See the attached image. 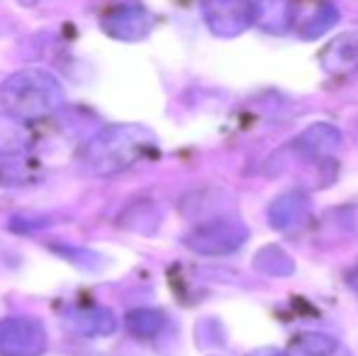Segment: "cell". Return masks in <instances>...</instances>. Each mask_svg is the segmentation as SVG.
Masks as SVG:
<instances>
[{"instance_id": "6", "label": "cell", "mask_w": 358, "mask_h": 356, "mask_svg": "<svg viewBox=\"0 0 358 356\" xmlns=\"http://www.w3.org/2000/svg\"><path fill=\"white\" fill-rule=\"evenodd\" d=\"M103 29L120 42H139L154 29V15L139 3H120L103 17Z\"/></svg>"}, {"instance_id": "16", "label": "cell", "mask_w": 358, "mask_h": 356, "mask_svg": "<svg viewBox=\"0 0 358 356\" xmlns=\"http://www.w3.org/2000/svg\"><path fill=\"white\" fill-rule=\"evenodd\" d=\"M336 22H339V10L331 3H324V5H320V10H317L305 24H302L300 34H302V39H317L324 32H329Z\"/></svg>"}, {"instance_id": "15", "label": "cell", "mask_w": 358, "mask_h": 356, "mask_svg": "<svg viewBox=\"0 0 358 356\" xmlns=\"http://www.w3.org/2000/svg\"><path fill=\"white\" fill-rule=\"evenodd\" d=\"M254 266L266 276H290L295 271V264L278 247H264L254 257Z\"/></svg>"}, {"instance_id": "8", "label": "cell", "mask_w": 358, "mask_h": 356, "mask_svg": "<svg viewBox=\"0 0 358 356\" xmlns=\"http://www.w3.org/2000/svg\"><path fill=\"white\" fill-rule=\"evenodd\" d=\"M297 3L295 0H256L254 24L266 34H287L295 27Z\"/></svg>"}, {"instance_id": "10", "label": "cell", "mask_w": 358, "mask_h": 356, "mask_svg": "<svg viewBox=\"0 0 358 356\" xmlns=\"http://www.w3.org/2000/svg\"><path fill=\"white\" fill-rule=\"evenodd\" d=\"M32 147V132L27 120L15 118L13 113H0V159L20 157Z\"/></svg>"}, {"instance_id": "11", "label": "cell", "mask_w": 358, "mask_h": 356, "mask_svg": "<svg viewBox=\"0 0 358 356\" xmlns=\"http://www.w3.org/2000/svg\"><path fill=\"white\" fill-rule=\"evenodd\" d=\"M322 66L329 73H349L358 69V32L336 37L322 52Z\"/></svg>"}, {"instance_id": "4", "label": "cell", "mask_w": 358, "mask_h": 356, "mask_svg": "<svg viewBox=\"0 0 358 356\" xmlns=\"http://www.w3.org/2000/svg\"><path fill=\"white\" fill-rule=\"evenodd\" d=\"M47 352V329L37 318L13 315L0 320V356H42Z\"/></svg>"}, {"instance_id": "9", "label": "cell", "mask_w": 358, "mask_h": 356, "mask_svg": "<svg viewBox=\"0 0 358 356\" xmlns=\"http://www.w3.org/2000/svg\"><path fill=\"white\" fill-rule=\"evenodd\" d=\"M310 215V198L300 190H290L283 193L271 203L268 220L275 229H292L302 225Z\"/></svg>"}, {"instance_id": "18", "label": "cell", "mask_w": 358, "mask_h": 356, "mask_svg": "<svg viewBox=\"0 0 358 356\" xmlns=\"http://www.w3.org/2000/svg\"><path fill=\"white\" fill-rule=\"evenodd\" d=\"M346 278H349V285H351V288H354L356 293H358V264L349 271V276H346Z\"/></svg>"}, {"instance_id": "2", "label": "cell", "mask_w": 358, "mask_h": 356, "mask_svg": "<svg viewBox=\"0 0 358 356\" xmlns=\"http://www.w3.org/2000/svg\"><path fill=\"white\" fill-rule=\"evenodd\" d=\"M66 100L64 86L44 69H22L0 86V105L20 120H39L57 113Z\"/></svg>"}, {"instance_id": "3", "label": "cell", "mask_w": 358, "mask_h": 356, "mask_svg": "<svg viewBox=\"0 0 358 356\" xmlns=\"http://www.w3.org/2000/svg\"><path fill=\"white\" fill-rule=\"evenodd\" d=\"M249 239V227L234 218H215L200 222L185 234V247L203 257H222L241 249Z\"/></svg>"}, {"instance_id": "17", "label": "cell", "mask_w": 358, "mask_h": 356, "mask_svg": "<svg viewBox=\"0 0 358 356\" xmlns=\"http://www.w3.org/2000/svg\"><path fill=\"white\" fill-rule=\"evenodd\" d=\"M249 356H287V354L280 352V349H275V347H261V349H254Z\"/></svg>"}, {"instance_id": "7", "label": "cell", "mask_w": 358, "mask_h": 356, "mask_svg": "<svg viewBox=\"0 0 358 356\" xmlns=\"http://www.w3.org/2000/svg\"><path fill=\"white\" fill-rule=\"evenodd\" d=\"M64 327L78 337H110L117 329V318L103 305H76L64 313Z\"/></svg>"}, {"instance_id": "12", "label": "cell", "mask_w": 358, "mask_h": 356, "mask_svg": "<svg viewBox=\"0 0 358 356\" xmlns=\"http://www.w3.org/2000/svg\"><path fill=\"white\" fill-rule=\"evenodd\" d=\"M341 144V132L329 122H317L310 124L305 132L297 139V149L310 157H329L339 149Z\"/></svg>"}, {"instance_id": "13", "label": "cell", "mask_w": 358, "mask_h": 356, "mask_svg": "<svg viewBox=\"0 0 358 356\" xmlns=\"http://www.w3.org/2000/svg\"><path fill=\"white\" fill-rule=\"evenodd\" d=\"M295 352L300 356H351L349 347L336 337L324 332H300L295 334Z\"/></svg>"}, {"instance_id": "1", "label": "cell", "mask_w": 358, "mask_h": 356, "mask_svg": "<svg viewBox=\"0 0 358 356\" xmlns=\"http://www.w3.org/2000/svg\"><path fill=\"white\" fill-rule=\"evenodd\" d=\"M159 142L144 124H108L88 139L80 166L93 176H115L154 157Z\"/></svg>"}, {"instance_id": "14", "label": "cell", "mask_w": 358, "mask_h": 356, "mask_svg": "<svg viewBox=\"0 0 358 356\" xmlns=\"http://www.w3.org/2000/svg\"><path fill=\"white\" fill-rule=\"evenodd\" d=\"M127 329L139 339H154L159 337V332L164 329L166 318L159 313V310L151 308H137L132 313H127Z\"/></svg>"}, {"instance_id": "5", "label": "cell", "mask_w": 358, "mask_h": 356, "mask_svg": "<svg viewBox=\"0 0 358 356\" xmlns=\"http://www.w3.org/2000/svg\"><path fill=\"white\" fill-rule=\"evenodd\" d=\"M203 15L210 32L231 39L254 24L256 3L254 0H205Z\"/></svg>"}]
</instances>
